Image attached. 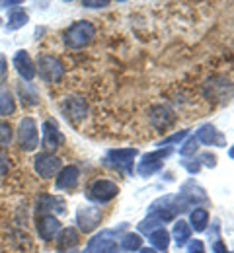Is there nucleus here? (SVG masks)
I'll use <instances>...</instances> for the list:
<instances>
[{"instance_id":"1","label":"nucleus","mask_w":234,"mask_h":253,"mask_svg":"<svg viewBox=\"0 0 234 253\" xmlns=\"http://www.w3.org/2000/svg\"><path fill=\"white\" fill-rule=\"evenodd\" d=\"M96 37V30L90 22H76L65 33V43L70 49H82Z\"/></svg>"},{"instance_id":"2","label":"nucleus","mask_w":234,"mask_h":253,"mask_svg":"<svg viewBox=\"0 0 234 253\" xmlns=\"http://www.w3.org/2000/svg\"><path fill=\"white\" fill-rule=\"evenodd\" d=\"M35 72H39V76H41L45 82H49V84L59 82V80L65 76V68H63L61 61L55 59V57H51V55H41V57L37 59V68H35Z\"/></svg>"},{"instance_id":"3","label":"nucleus","mask_w":234,"mask_h":253,"mask_svg":"<svg viewBox=\"0 0 234 253\" xmlns=\"http://www.w3.org/2000/svg\"><path fill=\"white\" fill-rule=\"evenodd\" d=\"M18 142L20 148L26 152H32L39 144V132H37V123L32 117H24L18 125Z\"/></svg>"},{"instance_id":"4","label":"nucleus","mask_w":234,"mask_h":253,"mask_svg":"<svg viewBox=\"0 0 234 253\" xmlns=\"http://www.w3.org/2000/svg\"><path fill=\"white\" fill-rule=\"evenodd\" d=\"M61 169H63V162H61V158H57L55 154H51V152H41V154L35 156V171H37L43 179H49V177L57 175Z\"/></svg>"},{"instance_id":"5","label":"nucleus","mask_w":234,"mask_h":253,"mask_svg":"<svg viewBox=\"0 0 234 253\" xmlns=\"http://www.w3.org/2000/svg\"><path fill=\"white\" fill-rule=\"evenodd\" d=\"M117 193H119V189H117V185L113 181H109V179H96L90 185V189H88V199H92L96 203H107Z\"/></svg>"},{"instance_id":"6","label":"nucleus","mask_w":234,"mask_h":253,"mask_svg":"<svg viewBox=\"0 0 234 253\" xmlns=\"http://www.w3.org/2000/svg\"><path fill=\"white\" fill-rule=\"evenodd\" d=\"M101 220V211L98 207H80L76 212V224L82 232H92Z\"/></svg>"},{"instance_id":"7","label":"nucleus","mask_w":234,"mask_h":253,"mask_svg":"<svg viewBox=\"0 0 234 253\" xmlns=\"http://www.w3.org/2000/svg\"><path fill=\"white\" fill-rule=\"evenodd\" d=\"M59 232H61V222H59L57 216H53V214H41L37 218V234H39L41 240L49 242Z\"/></svg>"},{"instance_id":"8","label":"nucleus","mask_w":234,"mask_h":253,"mask_svg":"<svg viewBox=\"0 0 234 253\" xmlns=\"http://www.w3.org/2000/svg\"><path fill=\"white\" fill-rule=\"evenodd\" d=\"M14 66H16V70H18V74H20L26 82H32L35 78V74H37V72H35V64L28 51H18V53L14 55Z\"/></svg>"},{"instance_id":"9","label":"nucleus","mask_w":234,"mask_h":253,"mask_svg":"<svg viewBox=\"0 0 234 253\" xmlns=\"http://www.w3.org/2000/svg\"><path fill=\"white\" fill-rule=\"evenodd\" d=\"M61 142H63V134H61L57 123L55 121H45L43 123V140H41L45 152H51V150L59 148Z\"/></svg>"},{"instance_id":"10","label":"nucleus","mask_w":234,"mask_h":253,"mask_svg":"<svg viewBox=\"0 0 234 253\" xmlns=\"http://www.w3.org/2000/svg\"><path fill=\"white\" fill-rule=\"evenodd\" d=\"M117 252V242L109 240L107 238V232L105 234H100L96 238H92L86 246L84 253H115Z\"/></svg>"},{"instance_id":"11","label":"nucleus","mask_w":234,"mask_h":253,"mask_svg":"<svg viewBox=\"0 0 234 253\" xmlns=\"http://www.w3.org/2000/svg\"><path fill=\"white\" fill-rule=\"evenodd\" d=\"M78 246V232L74 228H63L57 236V248L61 253H74Z\"/></svg>"},{"instance_id":"12","label":"nucleus","mask_w":234,"mask_h":253,"mask_svg":"<svg viewBox=\"0 0 234 253\" xmlns=\"http://www.w3.org/2000/svg\"><path fill=\"white\" fill-rule=\"evenodd\" d=\"M78 177H80V171H78V168L76 166H67V168H63L59 173H57V181H55V185H57V189H74L76 187V183H78Z\"/></svg>"},{"instance_id":"13","label":"nucleus","mask_w":234,"mask_h":253,"mask_svg":"<svg viewBox=\"0 0 234 253\" xmlns=\"http://www.w3.org/2000/svg\"><path fill=\"white\" fill-rule=\"evenodd\" d=\"M168 154H170V150H158L154 154H146L144 160L140 162V166H139V173L140 175H150L152 171H156L162 166V160Z\"/></svg>"},{"instance_id":"14","label":"nucleus","mask_w":234,"mask_h":253,"mask_svg":"<svg viewBox=\"0 0 234 253\" xmlns=\"http://www.w3.org/2000/svg\"><path fill=\"white\" fill-rule=\"evenodd\" d=\"M55 209L57 212H65V201L53 195H41L37 199V212L47 214V211H55Z\"/></svg>"},{"instance_id":"15","label":"nucleus","mask_w":234,"mask_h":253,"mask_svg":"<svg viewBox=\"0 0 234 253\" xmlns=\"http://www.w3.org/2000/svg\"><path fill=\"white\" fill-rule=\"evenodd\" d=\"M63 109L68 117L72 119H82L86 115V101L82 97H67L65 103H63Z\"/></svg>"},{"instance_id":"16","label":"nucleus","mask_w":234,"mask_h":253,"mask_svg":"<svg viewBox=\"0 0 234 253\" xmlns=\"http://www.w3.org/2000/svg\"><path fill=\"white\" fill-rule=\"evenodd\" d=\"M135 154H137V150L135 148H125V150H111L109 152V160L115 164V166H119V168H129L131 166V162H133Z\"/></svg>"},{"instance_id":"17","label":"nucleus","mask_w":234,"mask_h":253,"mask_svg":"<svg viewBox=\"0 0 234 253\" xmlns=\"http://www.w3.org/2000/svg\"><path fill=\"white\" fill-rule=\"evenodd\" d=\"M150 121L158 128H166L168 125L174 123V117H172V111H168L166 107H154L150 113Z\"/></svg>"},{"instance_id":"18","label":"nucleus","mask_w":234,"mask_h":253,"mask_svg":"<svg viewBox=\"0 0 234 253\" xmlns=\"http://www.w3.org/2000/svg\"><path fill=\"white\" fill-rule=\"evenodd\" d=\"M197 142H203V144H223V136L215 130V126L205 125L201 130H197Z\"/></svg>"},{"instance_id":"19","label":"nucleus","mask_w":234,"mask_h":253,"mask_svg":"<svg viewBox=\"0 0 234 253\" xmlns=\"http://www.w3.org/2000/svg\"><path fill=\"white\" fill-rule=\"evenodd\" d=\"M14 109H16V101H14V97L10 94V90L0 86V115L2 117L12 115Z\"/></svg>"},{"instance_id":"20","label":"nucleus","mask_w":234,"mask_h":253,"mask_svg":"<svg viewBox=\"0 0 234 253\" xmlns=\"http://www.w3.org/2000/svg\"><path fill=\"white\" fill-rule=\"evenodd\" d=\"M26 24H28V14H26L24 10H14V12H10V16H8L6 30H8V32H14V30L24 28Z\"/></svg>"},{"instance_id":"21","label":"nucleus","mask_w":234,"mask_h":253,"mask_svg":"<svg viewBox=\"0 0 234 253\" xmlns=\"http://www.w3.org/2000/svg\"><path fill=\"white\" fill-rule=\"evenodd\" d=\"M189 236H191L189 226L182 220L176 222V226H174V238H176V244H178V246H184V244L189 240Z\"/></svg>"},{"instance_id":"22","label":"nucleus","mask_w":234,"mask_h":253,"mask_svg":"<svg viewBox=\"0 0 234 253\" xmlns=\"http://www.w3.org/2000/svg\"><path fill=\"white\" fill-rule=\"evenodd\" d=\"M150 244L158 250H166L168 248V232L164 228H156L150 232Z\"/></svg>"},{"instance_id":"23","label":"nucleus","mask_w":234,"mask_h":253,"mask_svg":"<svg viewBox=\"0 0 234 253\" xmlns=\"http://www.w3.org/2000/svg\"><path fill=\"white\" fill-rule=\"evenodd\" d=\"M207 220H209V212H207L205 209H195V211L191 212V222H193V228H195L197 232L205 230Z\"/></svg>"},{"instance_id":"24","label":"nucleus","mask_w":234,"mask_h":253,"mask_svg":"<svg viewBox=\"0 0 234 253\" xmlns=\"http://www.w3.org/2000/svg\"><path fill=\"white\" fill-rule=\"evenodd\" d=\"M20 94H22V97H24L30 105H35V103L39 101V95H37V92H35V88L32 84H24V86L20 88Z\"/></svg>"},{"instance_id":"25","label":"nucleus","mask_w":234,"mask_h":253,"mask_svg":"<svg viewBox=\"0 0 234 253\" xmlns=\"http://www.w3.org/2000/svg\"><path fill=\"white\" fill-rule=\"evenodd\" d=\"M142 244V240L137 236V234H127L123 240H121V246L127 250V252H133V250H139Z\"/></svg>"},{"instance_id":"26","label":"nucleus","mask_w":234,"mask_h":253,"mask_svg":"<svg viewBox=\"0 0 234 253\" xmlns=\"http://www.w3.org/2000/svg\"><path fill=\"white\" fill-rule=\"evenodd\" d=\"M10 142H12V126L6 121H0V148L8 146Z\"/></svg>"},{"instance_id":"27","label":"nucleus","mask_w":234,"mask_h":253,"mask_svg":"<svg viewBox=\"0 0 234 253\" xmlns=\"http://www.w3.org/2000/svg\"><path fill=\"white\" fill-rule=\"evenodd\" d=\"M195 150H197V138H191L187 144H184V146H182V150H180V152H182L184 156H187V154H193Z\"/></svg>"},{"instance_id":"28","label":"nucleus","mask_w":234,"mask_h":253,"mask_svg":"<svg viewBox=\"0 0 234 253\" xmlns=\"http://www.w3.org/2000/svg\"><path fill=\"white\" fill-rule=\"evenodd\" d=\"M8 168H10V160L2 152V148H0V177L8 173Z\"/></svg>"},{"instance_id":"29","label":"nucleus","mask_w":234,"mask_h":253,"mask_svg":"<svg viewBox=\"0 0 234 253\" xmlns=\"http://www.w3.org/2000/svg\"><path fill=\"white\" fill-rule=\"evenodd\" d=\"M6 74H8V61H6V57L0 53V82L6 78Z\"/></svg>"},{"instance_id":"30","label":"nucleus","mask_w":234,"mask_h":253,"mask_svg":"<svg viewBox=\"0 0 234 253\" xmlns=\"http://www.w3.org/2000/svg\"><path fill=\"white\" fill-rule=\"evenodd\" d=\"M189 253H203V244H201L199 240L191 242V246H189Z\"/></svg>"},{"instance_id":"31","label":"nucleus","mask_w":234,"mask_h":253,"mask_svg":"<svg viewBox=\"0 0 234 253\" xmlns=\"http://www.w3.org/2000/svg\"><path fill=\"white\" fill-rule=\"evenodd\" d=\"M201 160H205V164H207V166H215V156H213V154H209V152H205V154L201 156Z\"/></svg>"},{"instance_id":"32","label":"nucleus","mask_w":234,"mask_h":253,"mask_svg":"<svg viewBox=\"0 0 234 253\" xmlns=\"http://www.w3.org/2000/svg\"><path fill=\"white\" fill-rule=\"evenodd\" d=\"M109 2H84V6L88 8H100V6H107Z\"/></svg>"},{"instance_id":"33","label":"nucleus","mask_w":234,"mask_h":253,"mask_svg":"<svg viewBox=\"0 0 234 253\" xmlns=\"http://www.w3.org/2000/svg\"><path fill=\"white\" fill-rule=\"evenodd\" d=\"M140 253H156V252H154V250H142Z\"/></svg>"},{"instance_id":"34","label":"nucleus","mask_w":234,"mask_h":253,"mask_svg":"<svg viewBox=\"0 0 234 253\" xmlns=\"http://www.w3.org/2000/svg\"><path fill=\"white\" fill-rule=\"evenodd\" d=\"M231 158H234V148L231 150Z\"/></svg>"},{"instance_id":"35","label":"nucleus","mask_w":234,"mask_h":253,"mask_svg":"<svg viewBox=\"0 0 234 253\" xmlns=\"http://www.w3.org/2000/svg\"><path fill=\"white\" fill-rule=\"evenodd\" d=\"M0 22H2V20H0Z\"/></svg>"}]
</instances>
